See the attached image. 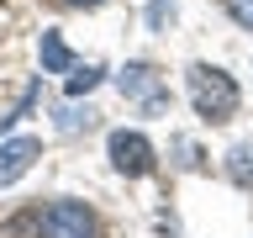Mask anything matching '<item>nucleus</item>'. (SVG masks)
I'll return each instance as SVG.
<instances>
[{
    "mask_svg": "<svg viewBox=\"0 0 253 238\" xmlns=\"http://www.w3.org/2000/svg\"><path fill=\"white\" fill-rule=\"evenodd\" d=\"M185 85H190V101H195V111H201L206 122H227L237 111V79L227 74V69H211V63H195L185 74Z\"/></svg>",
    "mask_w": 253,
    "mask_h": 238,
    "instance_id": "nucleus-1",
    "label": "nucleus"
},
{
    "mask_svg": "<svg viewBox=\"0 0 253 238\" xmlns=\"http://www.w3.org/2000/svg\"><path fill=\"white\" fill-rule=\"evenodd\" d=\"M37 233L42 238H95V217L79 201H53L47 212H37Z\"/></svg>",
    "mask_w": 253,
    "mask_h": 238,
    "instance_id": "nucleus-2",
    "label": "nucleus"
},
{
    "mask_svg": "<svg viewBox=\"0 0 253 238\" xmlns=\"http://www.w3.org/2000/svg\"><path fill=\"white\" fill-rule=\"evenodd\" d=\"M111 164L137 180V175L153 170V143L142 138V132H126V127H122V132H111Z\"/></svg>",
    "mask_w": 253,
    "mask_h": 238,
    "instance_id": "nucleus-3",
    "label": "nucleus"
},
{
    "mask_svg": "<svg viewBox=\"0 0 253 238\" xmlns=\"http://www.w3.org/2000/svg\"><path fill=\"white\" fill-rule=\"evenodd\" d=\"M37 154H42V143H37V138H11V143H0V185L21 180V175L37 164Z\"/></svg>",
    "mask_w": 253,
    "mask_h": 238,
    "instance_id": "nucleus-4",
    "label": "nucleus"
},
{
    "mask_svg": "<svg viewBox=\"0 0 253 238\" xmlns=\"http://www.w3.org/2000/svg\"><path fill=\"white\" fill-rule=\"evenodd\" d=\"M122 95H137L148 111L164 106V90H158V79H153V69H148V63H132V69L122 74Z\"/></svg>",
    "mask_w": 253,
    "mask_h": 238,
    "instance_id": "nucleus-5",
    "label": "nucleus"
},
{
    "mask_svg": "<svg viewBox=\"0 0 253 238\" xmlns=\"http://www.w3.org/2000/svg\"><path fill=\"white\" fill-rule=\"evenodd\" d=\"M69 63H74V59H69L63 37H58V32H42V69H47V74H63Z\"/></svg>",
    "mask_w": 253,
    "mask_h": 238,
    "instance_id": "nucleus-6",
    "label": "nucleus"
},
{
    "mask_svg": "<svg viewBox=\"0 0 253 238\" xmlns=\"http://www.w3.org/2000/svg\"><path fill=\"white\" fill-rule=\"evenodd\" d=\"M227 175H232V185L253 190V148H232L227 154Z\"/></svg>",
    "mask_w": 253,
    "mask_h": 238,
    "instance_id": "nucleus-7",
    "label": "nucleus"
},
{
    "mask_svg": "<svg viewBox=\"0 0 253 238\" xmlns=\"http://www.w3.org/2000/svg\"><path fill=\"white\" fill-rule=\"evenodd\" d=\"M95 85H100V69H95V63H84V69L69 74V95H84V90H95Z\"/></svg>",
    "mask_w": 253,
    "mask_h": 238,
    "instance_id": "nucleus-8",
    "label": "nucleus"
},
{
    "mask_svg": "<svg viewBox=\"0 0 253 238\" xmlns=\"http://www.w3.org/2000/svg\"><path fill=\"white\" fill-rule=\"evenodd\" d=\"M227 16H232L237 27H248V32H253V0H227Z\"/></svg>",
    "mask_w": 253,
    "mask_h": 238,
    "instance_id": "nucleus-9",
    "label": "nucleus"
},
{
    "mask_svg": "<svg viewBox=\"0 0 253 238\" xmlns=\"http://www.w3.org/2000/svg\"><path fill=\"white\" fill-rule=\"evenodd\" d=\"M69 5H100V0H69Z\"/></svg>",
    "mask_w": 253,
    "mask_h": 238,
    "instance_id": "nucleus-10",
    "label": "nucleus"
}]
</instances>
